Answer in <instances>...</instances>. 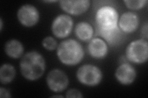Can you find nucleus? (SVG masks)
Returning <instances> with one entry per match:
<instances>
[{"instance_id": "obj_21", "label": "nucleus", "mask_w": 148, "mask_h": 98, "mask_svg": "<svg viewBox=\"0 0 148 98\" xmlns=\"http://www.w3.org/2000/svg\"><path fill=\"white\" fill-rule=\"evenodd\" d=\"M3 22L2 18H0V31L3 30Z\"/></svg>"}, {"instance_id": "obj_16", "label": "nucleus", "mask_w": 148, "mask_h": 98, "mask_svg": "<svg viewBox=\"0 0 148 98\" xmlns=\"http://www.w3.org/2000/svg\"><path fill=\"white\" fill-rule=\"evenodd\" d=\"M123 2L127 7L131 10L141 9L147 3V1L146 0H125Z\"/></svg>"}, {"instance_id": "obj_1", "label": "nucleus", "mask_w": 148, "mask_h": 98, "mask_svg": "<svg viewBox=\"0 0 148 98\" xmlns=\"http://www.w3.org/2000/svg\"><path fill=\"white\" fill-rule=\"evenodd\" d=\"M19 67L24 78L29 81H35L42 77L45 72V59L36 51H30L22 56Z\"/></svg>"}, {"instance_id": "obj_18", "label": "nucleus", "mask_w": 148, "mask_h": 98, "mask_svg": "<svg viewBox=\"0 0 148 98\" xmlns=\"http://www.w3.org/2000/svg\"><path fill=\"white\" fill-rule=\"evenodd\" d=\"M66 97L67 98H71V97H77V98H82L83 97L82 93L77 89L75 88H72V89L69 90L67 93Z\"/></svg>"}, {"instance_id": "obj_23", "label": "nucleus", "mask_w": 148, "mask_h": 98, "mask_svg": "<svg viewBox=\"0 0 148 98\" xmlns=\"http://www.w3.org/2000/svg\"><path fill=\"white\" fill-rule=\"evenodd\" d=\"M45 2H46V3H55V2H58V1H46Z\"/></svg>"}, {"instance_id": "obj_15", "label": "nucleus", "mask_w": 148, "mask_h": 98, "mask_svg": "<svg viewBox=\"0 0 148 98\" xmlns=\"http://www.w3.org/2000/svg\"><path fill=\"white\" fill-rule=\"evenodd\" d=\"M16 74V69L12 65L3 64L0 68V82L3 85L10 83L14 79Z\"/></svg>"}, {"instance_id": "obj_6", "label": "nucleus", "mask_w": 148, "mask_h": 98, "mask_svg": "<svg viewBox=\"0 0 148 98\" xmlns=\"http://www.w3.org/2000/svg\"><path fill=\"white\" fill-rule=\"evenodd\" d=\"M73 22L72 17L67 14H60L54 18L51 27V31L57 38H67L72 32Z\"/></svg>"}, {"instance_id": "obj_13", "label": "nucleus", "mask_w": 148, "mask_h": 98, "mask_svg": "<svg viewBox=\"0 0 148 98\" xmlns=\"http://www.w3.org/2000/svg\"><path fill=\"white\" fill-rule=\"evenodd\" d=\"M4 52L9 57L17 59L23 55L24 47L19 41L14 39H10L6 42L4 45Z\"/></svg>"}, {"instance_id": "obj_9", "label": "nucleus", "mask_w": 148, "mask_h": 98, "mask_svg": "<svg viewBox=\"0 0 148 98\" xmlns=\"http://www.w3.org/2000/svg\"><path fill=\"white\" fill-rule=\"evenodd\" d=\"M59 6L69 14L79 16L88 11L90 1L88 0H62L59 1Z\"/></svg>"}, {"instance_id": "obj_3", "label": "nucleus", "mask_w": 148, "mask_h": 98, "mask_svg": "<svg viewBox=\"0 0 148 98\" xmlns=\"http://www.w3.org/2000/svg\"><path fill=\"white\" fill-rule=\"evenodd\" d=\"M119 14L114 6L104 5L97 10L95 22L97 32L112 31L119 28Z\"/></svg>"}, {"instance_id": "obj_2", "label": "nucleus", "mask_w": 148, "mask_h": 98, "mask_svg": "<svg viewBox=\"0 0 148 98\" xmlns=\"http://www.w3.org/2000/svg\"><path fill=\"white\" fill-rule=\"evenodd\" d=\"M56 53L60 62L69 66L80 63L85 55L82 44L73 39L62 41L58 46Z\"/></svg>"}, {"instance_id": "obj_17", "label": "nucleus", "mask_w": 148, "mask_h": 98, "mask_svg": "<svg viewBox=\"0 0 148 98\" xmlns=\"http://www.w3.org/2000/svg\"><path fill=\"white\" fill-rule=\"evenodd\" d=\"M42 45L43 47L49 51H53L57 49L58 43L52 36H47L42 41Z\"/></svg>"}, {"instance_id": "obj_10", "label": "nucleus", "mask_w": 148, "mask_h": 98, "mask_svg": "<svg viewBox=\"0 0 148 98\" xmlns=\"http://www.w3.org/2000/svg\"><path fill=\"white\" fill-rule=\"evenodd\" d=\"M115 77L122 85H130L135 80L136 71L135 68L128 63H120L115 70Z\"/></svg>"}, {"instance_id": "obj_14", "label": "nucleus", "mask_w": 148, "mask_h": 98, "mask_svg": "<svg viewBox=\"0 0 148 98\" xmlns=\"http://www.w3.org/2000/svg\"><path fill=\"white\" fill-rule=\"evenodd\" d=\"M75 34L78 39L84 42L89 41L94 34L93 27L86 22H80L75 27Z\"/></svg>"}, {"instance_id": "obj_22", "label": "nucleus", "mask_w": 148, "mask_h": 98, "mask_svg": "<svg viewBox=\"0 0 148 98\" xmlns=\"http://www.w3.org/2000/svg\"><path fill=\"white\" fill-rule=\"evenodd\" d=\"M53 97H63L62 96H60V95H54Z\"/></svg>"}, {"instance_id": "obj_19", "label": "nucleus", "mask_w": 148, "mask_h": 98, "mask_svg": "<svg viewBox=\"0 0 148 98\" xmlns=\"http://www.w3.org/2000/svg\"><path fill=\"white\" fill-rule=\"evenodd\" d=\"M0 97L1 98H10L12 97L11 93L6 88L1 87L0 88Z\"/></svg>"}, {"instance_id": "obj_8", "label": "nucleus", "mask_w": 148, "mask_h": 98, "mask_svg": "<svg viewBox=\"0 0 148 98\" xmlns=\"http://www.w3.org/2000/svg\"><path fill=\"white\" fill-rule=\"evenodd\" d=\"M17 17L22 26L30 28L35 26L38 23L40 12L35 6L26 4L18 9Z\"/></svg>"}, {"instance_id": "obj_5", "label": "nucleus", "mask_w": 148, "mask_h": 98, "mask_svg": "<svg viewBox=\"0 0 148 98\" xmlns=\"http://www.w3.org/2000/svg\"><path fill=\"white\" fill-rule=\"evenodd\" d=\"M77 80L82 85L88 87L98 85L103 79V72L98 66L86 64L82 65L76 73Z\"/></svg>"}, {"instance_id": "obj_12", "label": "nucleus", "mask_w": 148, "mask_h": 98, "mask_svg": "<svg viewBox=\"0 0 148 98\" xmlns=\"http://www.w3.org/2000/svg\"><path fill=\"white\" fill-rule=\"evenodd\" d=\"M88 50L91 57L96 59H103L108 53V44L103 39L95 38L90 41Z\"/></svg>"}, {"instance_id": "obj_7", "label": "nucleus", "mask_w": 148, "mask_h": 98, "mask_svg": "<svg viewBox=\"0 0 148 98\" xmlns=\"http://www.w3.org/2000/svg\"><path fill=\"white\" fill-rule=\"evenodd\" d=\"M46 84L51 91L54 93H61L67 88L69 80L67 74L62 70L54 69L48 74Z\"/></svg>"}, {"instance_id": "obj_4", "label": "nucleus", "mask_w": 148, "mask_h": 98, "mask_svg": "<svg viewBox=\"0 0 148 98\" xmlns=\"http://www.w3.org/2000/svg\"><path fill=\"white\" fill-rule=\"evenodd\" d=\"M125 58L135 64H143L148 59V43L141 39L132 41L126 48Z\"/></svg>"}, {"instance_id": "obj_11", "label": "nucleus", "mask_w": 148, "mask_h": 98, "mask_svg": "<svg viewBox=\"0 0 148 98\" xmlns=\"http://www.w3.org/2000/svg\"><path fill=\"white\" fill-rule=\"evenodd\" d=\"M140 25V17L137 14L128 11L119 17L118 25L123 33L130 34L135 32Z\"/></svg>"}, {"instance_id": "obj_20", "label": "nucleus", "mask_w": 148, "mask_h": 98, "mask_svg": "<svg viewBox=\"0 0 148 98\" xmlns=\"http://www.w3.org/2000/svg\"><path fill=\"white\" fill-rule=\"evenodd\" d=\"M141 34L143 39L147 40L148 38V24L147 22H146L145 24L143 26L141 30Z\"/></svg>"}]
</instances>
